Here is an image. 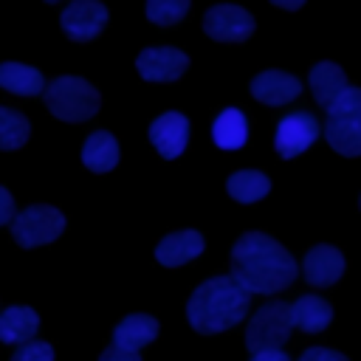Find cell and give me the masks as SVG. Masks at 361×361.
<instances>
[{"instance_id":"1","label":"cell","mask_w":361,"mask_h":361,"mask_svg":"<svg viewBox=\"0 0 361 361\" xmlns=\"http://www.w3.org/2000/svg\"><path fill=\"white\" fill-rule=\"evenodd\" d=\"M231 279L245 293H279L296 279V259L262 231H245L231 248Z\"/></svg>"},{"instance_id":"2","label":"cell","mask_w":361,"mask_h":361,"mask_svg":"<svg viewBox=\"0 0 361 361\" xmlns=\"http://www.w3.org/2000/svg\"><path fill=\"white\" fill-rule=\"evenodd\" d=\"M248 299L251 293H245L231 276H212L200 282L189 296L186 319L203 336L223 333L243 322V316L248 313Z\"/></svg>"},{"instance_id":"3","label":"cell","mask_w":361,"mask_h":361,"mask_svg":"<svg viewBox=\"0 0 361 361\" xmlns=\"http://www.w3.org/2000/svg\"><path fill=\"white\" fill-rule=\"evenodd\" d=\"M324 138L344 158L361 155V87H347L327 107Z\"/></svg>"},{"instance_id":"4","label":"cell","mask_w":361,"mask_h":361,"mask_svg":"<svg viewBox=\"0 0 361 361\" xmlns=\"http://www.w3.org/2000/svg\"><path fill=\"white\" fill-rule=\"evenodd\" d=\"M42 93H45L48 110L59 121H71V124L87 121L90 116L99 113V104H102L99 90L79 76H59L51 85H45Z\"/></svg>"},{"instance_id":"5","label":"cell","mask_w":361,"mask_h":361,"mask_svg":"<svg viewBox=\"0 0 361 361\" xmlns=\"http://www.w3.org/2000/svg\"><path fill=\"white\" fill-rule=\"evenodd\" d=\"M293 324H290V305L288 302H265L248 322L245 330V347L251 353H262V350H282V344L288 341Z\"/></svg>"},{"instance_id":"6","label":"cell","mask_w":361,"mask_h":361,"mask_svg":"<svg viewBox=\"0 0 361 361\" xmlns=\"http://www.w3.org/2000/svg\"><path fill=\"white\" fill-rule=\"evenodd\" d=\"M65 228V217L59 209L45 206V203H34L25 212L14 214L11 220V234L23 248H37L45 245L51 240H56Z\"/></svg>"},{"instance_id":"7","label":"cell","mask_w":361,"mask_h":361,"mask_svg":"<svg viewBox=\"0 0 361 361\" xmlns=\"http://www.w3.org/2000/svg\"><path fill=\"white\" fill-rule=\"evenodd\" d=\"M316 138H319V121H316V116L307 113V110H296V113H288V116L279 118L274 149H276L279 158H296Z\"/></svg>"},{"instance_id":"8","label":"cell","mask_w":361,"mask_h":361,"mask_svg":"<svg viewBox=\"0 0 361 361\" xmlns=\"http://www.w3.org/2000/svg\"><path fill=\"white\" fill-rule=\"evenodd\" d=\"M203 31L217 42H245L254 34V17L240 6L220 3L203 14Z\"/></svg>"},{"instance_id":"9","label":"cell","mask_w":361,"mask_h":361,"mask_svg":"<svg viewBox=\"0 0 361 361\" xmlns=\"http://www.w3.org/2000/svg\"><path fill=\"white\" fill-rule=\"evenodd\" d=\"M104 23H107V8L99 0H71L59 17L65 37H71L76 42L93 39L104 28Z\"/></svg>"},{"instance_id":"10","label":"cell","mask_w":361,"mask_h":361,"mask_svg":"<svg viewBox=\"0 0 361 361\" xmlns=\"http://www.w3.org/2000/svg\"><path fill=\"white\" fill-rule=\"evenodd\" d=\"M135 68L147 82H175L189 68V56L178 48H144L135 56Z\"/></svg>"},{"instance_id":"11","label":"cell","mask_w":361,"mask_h":361,"mask_svg":"<svg viewBox=\"0 0 361 361\" xmlns=\"http://www.w3.org/2000/svg\"><path fill=\"white\" fill-rule=\"evenodd\" d=\"M149 141L161 152V158H166V161L178 158L186 149V141H189V118L178 110L161 113L149 124Z\"/></svg>"},{"instance_id":"12","label":"cell","mask_w":361,"mask_h":361,"mask_svg":"<svg viewBox=\"0 0 361 361\" xmlns=\"http://www.w3.org/2000/svg\"><path fill=\"white\" fill-rule=\"evenodd\" d=\"M302 274H305V279L313 288H327V285H333V282L341 279V274H344V257H341L338 248H333L327 243H319V245H313L305 254Z\"/></svg>"},{"instance_id":"13","label":"cell","mask_w":361,"mask_h":361,"mask_svg":"<svg viewBox=\"0 0 361 361\" xmlns=\"http://www.w3.org/2000/svg\"><path fill=\"white\" fill-rule=\"evenodd\" d=\"M302 93V85L296 76L282 71H262L251 79V96L262 104H288Z\"/></svg>"},{"instance_id":"14","label":"cell","mask_w":361,"mask_h":361,"mask_svg":"<svg viewBox=\"0 0 361 361\" xmlns=\"http://www.w3.org/2000/svg\"><path fill=\"white\" fill-rule=\"evenodd\" d=\"M206 248L203 243V234H197L195 228H183V231H175V234H166L158 248H155V259L166 268H178V265H186L189 259H195L200 251Z\"/></svg>"},{"instance_id":"15","label":"cell","mask_w":361,"mask_h":361,"mask_svg":"<svg viewBox=\"0 0 361 361\" xmlns=\"http://www.w3.org/2000/svg\"><path fill=\"white\" fill-rule=\"evenodd\" d=\"M158 336V319L147 313H130L124 316L113 330V344L130 353H138V347L149 344Z\"/></svg>"},{"instance_id":"16","label":"cell","mask_w":361,"mask_h":361,"mask_svg":"<svg viewBox=\"0 0 361 361\" xmlns=\"http://www.w3.org/2000/svg\"><path fill=\"white\" fill-rule=\"evenodd\" d=\"M310 90H313V99L322 104V107H330L350 85H347V73L336 65V62H316L310 68Z\"/></svg>"},{"instance_id":"17","label":"cell","mask_w":361,"mask_h":361,"mask_svg":"<svg viewBox=\"0 0 361 361\" xmlns=\"http://www.w3.org/2000/svg\"><path fill=\"white\" fill-rule=\"evenodd\" d=\"M333 319V307L322 299V296H299L290 305V324L305 330V333H322Z\"/></svg>"},{"instance_id":"18","label":"cell","mask_w":361,"mask_h":361,"mask_svg":"<svg viewBox=\"0 0 361 361\" xmlns=\"http://www.w3.org/2000/svg\"><path fill=\"white\" fill-rule=\"evenodd\" d=\"M39 327V316L31 307H6L0 313V341L3 344H25L34 341V333Z\"/></svg>"},{"instance_id":"19","label":"cell","mask_w":361,"mask_h":361,"mask_svg":"<svg viewBox=\"0 0 361 361\" xmlns=\"http://www.w3.org/2000/svg\"><path fill=\"white\" fill-rule=\"evenodd\" d=\"M82 161L93 172H110L118 164V144L107 130H96L87 135L82 147Z\"/></svg>"},{"instance_id":"20","label":"cell","mask_w":361,"mask_h":361,"mask_svg":"<svg viewBox=\"0 0 361 361\" xmlns=\"http://www.w3.org/2000/svg\"><path fill=\"white\" fill-rule=\"evenodd\" d=\"M0 87L17 96H37L45 87V79L37 68L23 62H3L0 65Z\"/></svg>"},{"instance_id":"21","label":"cell","mask_w":361,"mask_h":361,"mask_svg":"<svg viewBox=\"0 0 361 361\" xmlns=\"http://www.w3.org/2000/svg\"><path fill=\"white\" fill-rule=\"evenodd\" d=\"M212 138L220 149H240L248 138V121L237 107L220 110V116L212 124Z\"/></svg>"},{"instance_id":"22","label":"cell","mask_w":361,"mask_h":361,"mask_svg":"<svg viewBox=\"0 0 361 361\" xmlns=\"http://www.w3.org/2000/svg\"><path fill=\"white\" fill-rule=\"evenodd\" d=\"M268 189H271V180L257 169H240L226 180V192L237 203H257L259 197L268 195Z\"/></svg>"},{"instance_id":"23","label":"cell","mask_w":361,"mask_h":361,"mask_svg":"<svg viewBox=\"0 0 361 361\" xmlns=\"http://www.w3.org/2000/svg\"><path fill=\"white\" fill-rule=\"evenodd\" d=\"M31 135L28 118L11 107H0V149H20Z\"/></svg>"},{"instance_id":"24","label":"cell","mask_w":361,"mask_h":361,"mask_svg":"<svg viewBox=\"0 0 361 361\" xmlns=\"http://www.w3.org/2000/svg\"><path fill=\"white\" fill-rule=\"evenodd\" d=\"M189 11V0H147V20L155 25H175Z\"/></svg>"},{"instance_id":"25","label":"cell","mask_w":361,"mask_h":361,"mask_svg":"<svg viewBox=\"0 0 361 361\" xmlns=\"http://www.w3.org/2000/svg\"><path fill=\"white\" fill-rule=\"evenodd\" d=\"M11 361H54V350L45 341H25L11 355Z\"/></svg>"},{"instance_id":"26","label":"cell","mask_w":361,"mask_h":361,"mask_svg":"<svg viewBox=\"0 0 361 361\" xmlns=\"http://www.w3.org/2000/svg\"><path fill=\"white\" fill-rule=\"evenodd\" d=\"M299 361H347V358L336 350H327V347H310L299 355Z\"/></svg>"},{"instance_id":"27","label":"cell","mask_w":361,"mask_h":361,"mask_svg":"<svg viewBox=\"0 0 361 361\" xmlns=\"http://www.w3.org/2000/svg\"><path fill=\"white\" fill-rule=\"evenodd\" d=\"M99 361H141V355L138 353H130V350H121V347H107L102 355H99Z\"/></svg>"},{"instance_id":"28","label":"cell","mask_w":361,"mask_h":361,"mask_svg":"<svg viewBox=\"0 0 361 361\" xmlns=\"http://www.w3.org/2000/svg\"><path fill=\"white\" fill-rule=\"evenodd\" d=\"M11 220H14V197L8 189L0 186V226H6Z\"/></svg>"},{"instance_id":"29","label":"cell","mask_w":361,"mask_h":361,"mask_svg":"<svg viewBox=\"0 0 361 361\" xmlns=\"http://www.w3.org/2000/svg\"><path fill=\"white\" fill-rule=\"evenodd\" d=\"M251 361H290V355L282 350H262V353H251Z\"/></svg>"},{"instance_id":"30","label":"cell","mask_w":361,"mask_h":361,"mask_svg":"<svg viewBox=\"0 0 361 361\" xmlns=\"http://www.w3.org/2000/svg\"><path fill=\"white\" fill-rule=\"evenodd\" d=\"M271 3L279 6V8H288V11H296V8L305 6V0H271Z\"/></svg>"},{"instance_id":"31","label":"cell","mask_w":361,"mask_h":361,"mask_svg":"<svg viewBox=\"0 0 361 361\" xmlns=\"http://www.w3.org/2000/svg\"><path fill=\"white\" fill-rule=\"evenodd\" d=\"M45 3H56V0H45Z\"/></svg>"},{"instance_id":"32","label":"cell","mask_w":361,"mask_h":361,"mask_svg":"<svg viewBox=\"0 0 361 361\" xmlns=\"http://www.w3.org/2000/svg\"><path fill=\"white\" fill-rule=\"evenodd\" d=\"M358 206H361V200H358Z\"/></svg>"}]
</instances>
